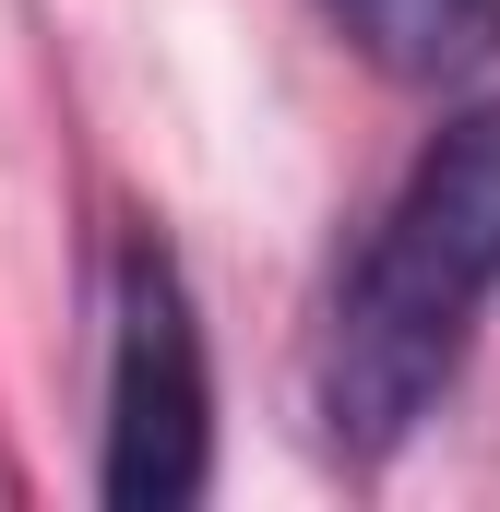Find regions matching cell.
I'll list each match as a JSON object with an SVG mask.
<instances>
[{"instance_id": "obj_1", "label": "cell", "mask_w": 500, "mask_h": 512, "mask_svg": "<svg viewBox=\"0 0 500 512\" xmlns=\"http://www.w3.org/2000/svg\"><path fill=\"white\" fill-rule=\"evenodd\" d=\"M500 298V96L453 108L393 179L370 251L322 334V429L334 453H393L453 382L477 310Z\"/></svg>"}, {"instance_id": "obj_2", "label": "cell", "mask_w": 500, "mask_h": 512, "mask_svg": "<svg viewBox=\"0 0 500 512\" xmlns=\"http://www.w3.org/2000/svg\"><path fill=\"white\" fill-rule=\"evenodd\" d=\"M215 465V382H203V322L191 286L155 239H120L108 262V441H96V489L108 512H179L203 501Z\"/></svg>"}, {"instance_id": "obj_3", "label": "cell", "mask_w": 500, "mask_h": 512, "mask_svg": "<svg viewBox=\"0 0 500 512\" xmlns=\"http://www.w3.org/2000/svg\"><path fill=\"white\" fill-rule=\"evenodd\" d=\"M334 24L393 84H477L500 60V0H334Z\"/></svg>"}]
</instances>
